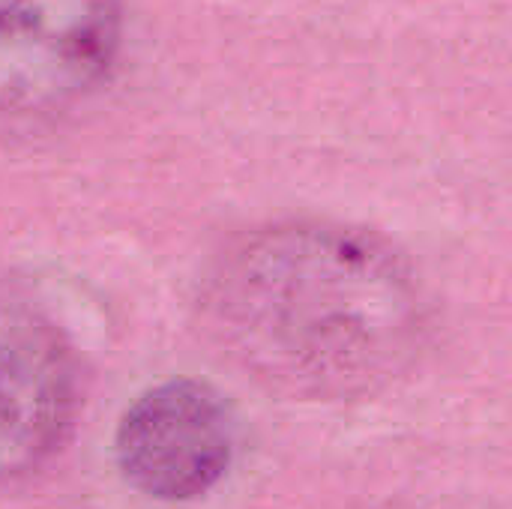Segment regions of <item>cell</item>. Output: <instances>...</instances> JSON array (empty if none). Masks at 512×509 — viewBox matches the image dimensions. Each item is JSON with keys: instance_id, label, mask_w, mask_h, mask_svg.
Wrapping results in <instances>:
<instances>
[{"instance_id": "cell-1", "label": "cell", "mask_w": 512, "mask_h": 509, "mask_svg": "<svg viewBox=\"0 0 512 509\" xmlns=\"http://www.w3.org/2000/svg\"><path fill=\"white\" fill-rule=\"evenodd\" d=\"M201 321L261 384L351 399L399 381L429 342L411 264L369 231L288 222L234 240L207 270Z\"/></svg>"}, {"instance_id": "cell-2", "label": "cell", "mask_w": 512, "mask_h": 509, "mask_svg": "<svg viewBox=\"0 0 512 509\" xmlns=\"http://www.w3.org/2000/svg\"><path fill=\"white\" fill-rule=\"evenodd\" d=\"M120 45V0H0V117L81 105L111 78Z\"/></svg>"}, {"instance_id": "cell-3", "label": "cell", "mask_w": 512, "mask_h": 509, "mask_svg": "<svg viewBox=\"0 0 512 509\" xmlns=\"http://www.w3.org/2000/svg\"><path fill=\"white\" fill-rule=\"evenodd\" d=\"M237 453V417L210 384L174 378L141 393L120 417L114 456L123 480L156 501L180 504L210 492Z\"/></svg>"}, {"instance_id": "cell-4", "label": "cell", "mask_w": 512, "mask_h": 509, "mask_svg": "<svg viewBox=\"0 0 512 509\" xmlns=\"http://www.w3.org/2000/svg\"><path fill=\"white\" fill-rule=\"evenodd\" d=\"M81 405V363L66 333L0 288V483L39 471L66 444Z\"/></svg>"}]
</instances>
